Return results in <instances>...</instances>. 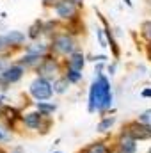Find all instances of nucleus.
<instances>
[{"label":"nucleus","mask_w":151,"mask_h":153,"mask_svg":"<svg viewBox=\"0 0 151 153\" xmlns=\"http://www.w3.org/2000/svg\"><path fill=\"white\" fill-rule=\"evenodd\" d=\"M112 105V91L110 84L101 73H98V78L93 82L89 91V111H105Z\"/></svg>","instance_id":"1"},{"label":"nucleus","mask_w":151,"mask_h":153,"mask_svg":"<svg viewBox=\"0 0 151 153\" xmlns=\"http://www.w3.org/2000/svg\"><path fill=\"white\" fill-rule=\"evenodd\" d=\"M52 85L46 78H36L32 84H30V94L36 98V100H48L52 96Z\"/></svg>","instance_id":"2"},{"label":"nucleus","mask_w":151,"mask_h":153,"mask_svg":"<svg viewBox=\"0 0 151 153\" xmlns=\"http://www.w3.org/2000/svg\"><path fill=\"white\" fill-rule=\"evenodd\" d=\"M55 13L62 20H73L78 13V4H75L73 0H59L55 4Z\"/></svg>","instance_id":"3"},{"label":"nucleus","mask_w":151,"mask_h":153,"mask_svg":"<svg viewBox=\"0 0 151 153\" xmlns=\"http://www.w3.org/2000/svg\"><path fill=\"white\" fill-rule=\"evenodd\" d=\"M53 48L59 53H64V55L75 53V41L68 34H61V36H55V39H53Z\"/></svg>","instance_id":"4"},{"label":"nucleus","mask_w":151,"mask_h":153,"mask_svg":"<svg viewBox=\"0 0 151 153\" xmlns=\"http://www.w3.org/2000/svg\"><path fill=\"white\" fill-rule=\"evenodd\" d=\"M128 135L133 137V139H150L151 137V126L139 125V123H132L128 126Z\"/></svg>","instance_id":"5"},{"label":"nucleus","mask_w":151,"mask_h":153,"mask_svg":"<svg viewBox=\"0 0 151 153\" xmlns=\"http://www.w3.org/2000/svg\"><path fill=\"white\" fill-rule=\"evenodd\" d=\"M21 75H23V68L21 66H9V68L4 70L2 78H4L5 84H14V82H18L21 78Z\"/></svg>","instance_id":"6"},{"label":"nucleus","mask_w":151,"mask_h":153,"mask_svg":"<svg viewBox=\"0 0 151 153\" xmlns=\"http://www.w3.org/2000/svg\"><path fill=\"white\" fill-rule=\"evenodd\" d=\"M84 55L82 53H71V57L68 59V70L71 71H82L84 68Z\"/></svg>","instance_id":"7"},{"label":"nucleus","mask_w":151,"mask_h":153,"mask_svg":"<svg viewBox=\"0 0 151 153\" xmlns=\"http://www.w3.org/2000/svg\"><path fill=\"white\" fill-rule=\"evenodd\" d=\"M44 114H38V112H30V114H27L23 117V121H25V125L29 126V128H39V125H41V117Z\"/></svg>","instance_id":"8"},{"label":"nucleus","mask_w":151,"mask_h":153,"mask_svg":"<svg viewBox=\"0 0 151 153\" xmlns=\"http://www.w3.org/2000/svg\"><path fill=\"white\" fill-rule=\"evenodd\" d=\"M5 38H7V41H9V45L18 46V45H21V43L25 41V34H21L20 30H9Z\"/></svg>","instance_id":"9"},{"label":"nucleus","mask_w":151,"mask_h":153,"mask_svg":"<svg viewBox=\"0 0 151 153\" xmlns=\"http://www.w3.org/2000/svg\"><path fill=\"white\" fill-rule=\"evenodd\" d=\"M121 150H123V153L135 152V139H133V137H130L128 134H126L124 137H121Z\"/></svg>","instance_id":"10"},{"label":"nucleus","mask_w":151,"mask_h":153,"mask_svg":"<svg viewBox=\"0 0 151 153\" xmlns=\"http://www.w3.org/2000/svg\"><path fill=\"white\" fill-rule=\"evenodd\" d=\"M55 70H57V64H55L52 59H46V61L39 66V73H41V75H46V76L53 75V73H55Z\"/></svg>","instance_id":"11"},{"label":"nucleus","mask_w":151,"mask_h":153,"mask_svg":"<svg viewBox=\"0 0 151 153\" xmlns=\"http://www.w3.org/2000/svg\"><path fill=\"white\" fill-rule=\"evenodd\" d=\"M27 53H30V55H44L46 53V45H41V43H34V45H30L29 48H27Z\"/></svg>","instance_id":"12"},{"label":"nucleus","mask_w":151,"mask_h":153,"mask_svg":"<svg viewBox=\"0 0 151 153\" xmlns=\"http://www.w3.org/2000/svg\"><path fill=\"white\" fill-rule=\"evenodd\" d=\"M39 61H41V57H39V55H30V53H27V55L21 59V64L34 66V64H39Z\"/></svg>","instance_id":"13"},{"label":"nucleus","mask_w":151,"mask_h":153,"mask_svg":"<svg viewBox=\"0 0 151 153\" xmlns=\"http://www.w3.org/2000/svg\"><path fill=\"white\" fill-rule=\"evenodd\" d=\"M38 109L39 112H43V114H50V112H53L55 111V105H52V103H43V102H39L38 103Z\"/></svg>","instance_id":"14"},{"label":"nucleus","mask_w":151,"mask_h":153,"mask_svg":"<svg viewBox=\"0 0 151 153\" xmlns=\"http://www.w3.org/2000/svg\"><path fill=\"white\" fill-rule=\"evenodd\" d=\"M66 87H68V78H61V80H57V82L53 84L55 93H64V91H66Z\"/></svg>","instance_id":"15"},{"label":"nucleus","mask_w":151,"mask_h":153,"mask_svg":"<svg viewBox=\"0 0 151 153\" xmlns=\"http://www.w3.org/2000/svg\"><path fill=\"white\" fill-rule=\"evenodd\" d=\"M141 32H142V36L151 43V22H144V23L141 25Z\"/></svg>","instance_id":"16"},{"label":"nucleus","mask_w":151,"mask_h":153,"mask_svg":"<svg viewBox=\"0 0 151 153\" xmlns=\"http://www.w3.org/2000/svg\"><path fill=\"white\" fill-rule=\"evenodd\" d=\"M114 121H115L114 117H105V119H103V121L98 125V130H100V132H105V130H109V128L114 125Z\"/></svg>","instance_id":"17"},{"label":"nucleus","mask_w":151,"mask_h":153,"mask_svg":"<svg viewBox=\"0 0 151 153\" xmlns=\"http://www.w3.org/2000/svg\"><path fill=\"white\" fill-rule=\"evenodd\" d=\"M85 153H105V146H103V144H100V143L91 144V146L87 148V152H85Z\"/></svg>","instance_id":"18"},{"label":"nucleus","mask_w":151,"mask_h":153,"mask_svg":"<svg viewBox=\"0 0 151 153\" xmlns=\"http://www.w3.org/2000/svg\"><path fill=\"white\" fill-rule=\"evenodd\" d=\"M66 78H68V82H78V80L82 78V73H80V71H71V70H68Z\"/></svg>","instance_id":"19"},{"label":"nucleus","mask_w":151,"mask_h":153,"mask_svg":"<svg viewBox=\"0 0 151 153\" xmlns=\"http://www.w3.org/2000/svg\"><path fill=\"white\" fill-rule=\"evenodd\" d=\"M141 123L146 125V126H151V109H148V111L142 112V116H141Z\"/></svg>","instance_id":"20"},{"label":"nucleus","mask_w":151,"mask_h":153,"mask_svg":"<svg viewBox=\"0 0 151 153\" xmlns=\"http://www.w3.org/2000/svg\"><path fill=\"white\" fill-rule=\"evenodd\" d=\"M39 32H41V23L36 22V23L32 25V29H30V34H29V36H30V38H38Z\"/></svg>","instance_id":"21"},{"label":"nucleus","mask_w":151,"mask_h":153,"mask_svg":"<svg viewBox=\"0 0 151 153\" xmlns=\"http://www.w3.org/2000/svg\"><path fill=\"white\" fill-rule=\"evenodd\" d=\"M96 36H98V39H100V46H107V39H105V34H103V30L101 29H96Z\"/></svg>","instance_id":"22"},{"label":"nucleus","mask_w":151,"mask_h":153,"mask_svg":"<svg viewBox=\"0 0 151 153\" xmlns=\"http://www.w3.org/2000/svg\"><path fill=\"white\" fill-rule=\"evenodd\" d=\"M7 46H9V41H7V38H5V36H0V52H2V50H5Z\"/></svg>","instance_id":"23"},{"label":"nucleus","mask_w":151,"mask_h":153,"mask_svg":"<svg viewBox=\"0 0 151 153\" xmlns=\"http://www.w3.org/2000/svg\"><path fill=\"white\" fill-rule=\"evenodd\" d=\"M59 0H43V4L44 5H53V4H57Z\"/></svg>","instance_id":"24"},{"label":"nucleus","mask_w":151,"mask_h":153,"mask_svg":"<svg viewBox=\"0 0 151 153\" xmlns=\"http://www.w3.org/2000/svg\"><path fill=\"white\" fill-rule=\"evenodd\" d=\"M142 96H144V98L151 96V89H144V91H142Z\"/></svg>","instance_id":"25"},{"label":"nucleus","mask_w":151,"mask_h":153,"mask_svg":"<svg viewBox=\"0 0 151 153\" xmlns=\"http://www.w3.org/2000/svg\"><path fill=\"white\" fill-rule=\"evenodd\" d=\"M4 91H5V82H4V80H0V94H2Z\"/></svg>","instance_id":"26"},{"label":"nucleus","mask_w":151,"mask_h":153,"mask_svg":"<svg viewBox=\"0 0 151 153\" xmlns=\"http://www.w3.org/2000/svg\"><path fill=\"white\" fill-rule=\"evenodd\" d=\"M124 4H126V5H132V0H124Z\"/></svg>","instance_id":"27"},{"label":"nucleus","mask_w":151,"mask_h":153,"mask_svg":"<svg viewBox=\"0 0 151 153\" xmlns=\"http://www.w3.org/2000/svg\"><path fill=\"white\" fill-rule=\"evenodd\" d=\"M2 68H4V62H2V61H0V70H2Z\"/></svg>","instance_id":"28"},{"label":"nucleus","mask_w":151,"mask_h":153,"mask_svg":"<svg viewBox=\"0 0 151 153\" xmlns=\"http://www.w3.org/2000/svg\"><path fill=\"white\" fill-rule=\"evenodd\" d=\"M0 139H2V130H0Z\"/></svg>","instance_id":"29"},{"label":"nucleus","mask_w":151,"mask_h":153,"mask_svg":"<svg viewBox=\"0 0 151 153\" xmlns=\"http://www.w3.org/2000/svg\"><path fill=\"white\" fill-rule=\"evenodd\" d=\"M150 55H151V46H150Z\"/></svg>","instance_id":"30"},{"label":"nucleus","mask_w":151,"mask_h":153,"mask_svg":"<svg viewBox=\"0 0 151 153\" xmlns=\"http://www.w3.org/2000/svg\"><path fill=\"white\" fill-rule=\"evenodd\" d=\"M55 153H61V152H55Z\"/></svg>","instance_id":"31"},{"label":"nucleus","mask_w":151,"mask_h":153,"mask_svg":"<svg viewBox=\"0 0 151 153\" xmlns=\"http://www.w3.org/2000/svg\"><path fill=\"white\" fill-rule=\"evenodd\" d=\"M150 153H151V148H150Z\"/></svg>","instance_id":"32"}]
</instances>
